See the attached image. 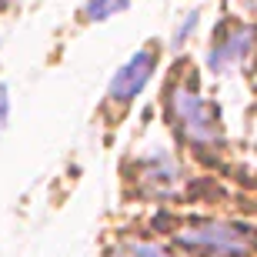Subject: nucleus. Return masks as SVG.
<instances>
[{"label":"nucleus","instance_id":"obj_4","mask_svg":"<svg viewBox=\"0 0 257 257\" xmlns=\"http://www.w3.org/2000/svg\"><path fill=\"white\" fill-rule=\"evenodd\" d=\"M257 40V30L247 27V24H237V27H230V34L220 44H214L207 54V64L214 67V70H230L234 64H240V60L250 54V47H254Z\"/></svg>","mask_w":257,"mask_h":257},{"label":"nucleus","instance_id":"obj_8","mask_svg":"<svg viewBox=\"0 0 257 257\" xmlns=\"http://www.w3.org/2000/svg\"><path fill=\"white\" fill-rule=\"evenodd\" d=\"M194 24H197V14H191V17L184 20V27L177 30V34H174V44H184V37H187V34L194 30Z\"/></svg>","mask_w":257,"mask_h":257},{"label":"nucleus","instance_id":"obj_6","mask_svg":"<svg viewBox=\"0 0 257 257\" xmlns=\"http://www.w3.org/2000/svg\"><path fill=\"white\" fill-rule=\"evenodd\" d=\"M127 7H131V0H87L84 17L87 20H107V17H114V14H120Z\"/></svg>","mask_w":257,"mask_h":257},{"label":"nucleus","instance_id":"obj_1","mask_svg":"<svg viewBox=\"0 0 257 257\" xmlns=\"http://www.w3.org/2000/svg\"><path fill=\"white\" fill-rule=\"evenodd\" d=\"M177 247L200 257H244L254 250V237L247 227H237V224L200 220L177 234Z\"/></svg>","mask_w":257,"mask_h":257},{"label":"nucleus","instance_id":"obj_7","mask_svg":"<svg viewBox=\"0 0 257 257\" xmlns=\"http://www.w3.org/2000/svg\"><path fill=\"white\" fill-rule=\"evenodd\" d=\"M124 250H127V257H174V254H167L164 247L151 244V240H127Z\"/></svg>","mask_w":257,"mask_h":257},{"label":"nucleus","instance_id":"obj_2","mask_svg":"<svg viewBox=\"0 0 257 257\" xmlns=\"http://www.w3.org/2000/svg\"><path fill=\"white\" fill-rule=\"evenodd\" d=\"M171 117H174V127L191 144H197V147L214 144L220 134L217 110L194 90V84H177L171 90Z\"/></svg>","mask_w":257,"mask_h":257},{"label":"nucleus","instance_id":"obj_3","mask_svg":"<svg viewBox=\"0 0 257 257\" xmlns=\"http://www.w3.org/2000/svg\"><path fill=\"white\" fill-rule=\"evenodd\" d=\"M154 64H157V54H154V50H137V54L114 74V80H110V100H114V104H131L134 97L144 90V84L151 80Z\"/></svg>","mask_w":257,"mask_h":257},{"label":"nucleus","instance_id":"obj_5","mask_svg":"<svg viewBox=\"0 0 257 257\" xmlns=\"http://www.w3.org/2000/svg\"><path fill=\"white\" fill-rule=\"evenodd\" d=\"M144 187L154 197H164V194H174V187L181 184V167L171 161V157H157V161L144 171Z\"/></svg>","mask_w":257,"mask_h":257}]
</instances>
